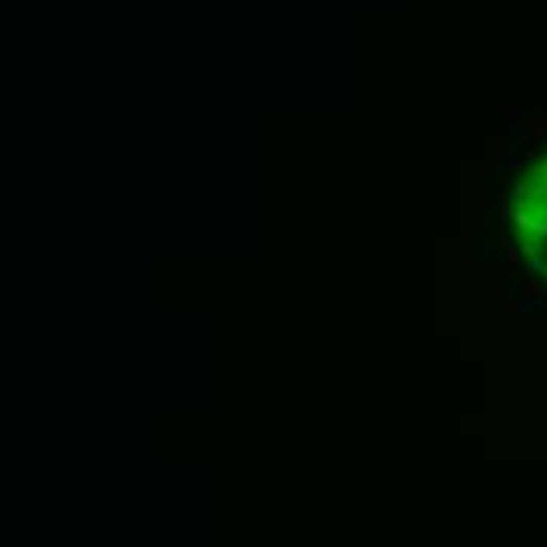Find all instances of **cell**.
<instances>
[{
  "label": "cell",
  "instance_id": "cell-1",
  "mask_svg": "<svg viewBox=\"0 0 547 547\" xmlns=\"http://www.w3.org/2000/svg\"><path fill=\"white\" fill-rule=\"evenodd\" d=\"M522 292H525V296H538V292H541V286H538L535 280H529L525 286H522Z\"/></svg>",
  "mask_w": 547,
  "mask_h": 547
}]
</instances>
